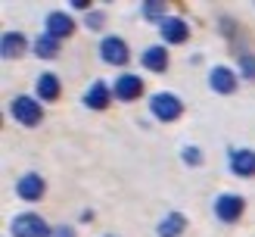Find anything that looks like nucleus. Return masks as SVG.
<instances>
[{
    "label": "nucleus",
    "mask_w": 255,
    "mask_h": 237,
    "mask_svg": "<svg viewBox=\"0 0 255 237\" xmlns=\"http://www.w3.org/2000/svg\"><path fill=\"white\" fill-rule=\"evenodd\" d=\"M100 53H103V59L112 62V66H122V62H128V44L122 37H106V41L100 44Z\"/></svg>",
    "instance_id": "nucleus-5"
},
{
    "label": "nucleus",
    "mask_w": 255,
    "mask_h": 237,
    "mask_svg": "<svg viewBox=\"0 0 255 237\" xmlns=\"http://www.w3.org/2000/svg\"><path fill=\"white\" fill-rule=\"evenodd\" d=\"M100 22H103V16H100V12H91V16H87V25H91V28H97Z\"/></svg>",
    "instance_id": "nucleus-22"
},
{
    "label": "nucleus",
    "mask_w": 255,
    "mask_h": 237,
    "mask_svg": "<svg viewBox=\"0 0 255 237\" xmlns=\"http://www.w3.org/2000/svg\"><path fill=\"white\" fill-rule=\"evenodd\" d=\"M50 237H75V231L69 228V225H59V228H56L53 234H50Z\"/></svg>",
    "instance_id": "nucleus-21"
},
{
    "label": "nucleus",
    "mask_w": 255,
    "mask_h": 237,
    "mask_svg": "<svg viewBox=\"0 0 255 237\" xmlns=\"http://www.w3.org/2000/svg\"><path fill=\"white\" fill-rule=\"evenodd\" d=\"M34 50H37V56L50 59V56L59 53V41H56L53 34H44V37H37V41H34Z\"/></svg>",
    "instance_id": "nucleus-17"
},
{
    "label": "nucleus",
    "mask_w": 255,
    "mask_h": 237,
    "mask_svg": "<svg viewBox=\"0 0 255 237\" xmlns=\"http://www.w3.org/2000/svg\"><path fill=\"white\" fill-rule=\"evenodd\" d=\"M143 66L152 69V72H162L165 66H168V53H165V47H149L143 53Z\"/></svg>",
    "instance_id": "nucleus-16"
},
{
    "label": "nucleus",
    "mask_w": 255,
    "mask_h": 237,
    "mask_svg": "<svg viewBox=\"0 0 255 237\" xmlns=\"http://www.w3.org/2000/svg\"><path fill=\"white\" fill-rule=\"evenodd\" d=\"M12 237H50V228L44 225L41 216H31V212H22V216L12 219Z\"/></svg>",
    "instance_id": "nucleus-1"
},
{
    "label": "nucleus",
    "mask_w": 255,
    "mask_h": 237,
    "mask_svg": "<svg viewBox=\"0 0 255 237\" xmlns=\"http://www.w3.org/2000/svg\"><path fill=\"white\" fill-rule=\"evenodd\" d=\"M240 66H243V75H246V78H255V56L243 53V59H240Z\"/></svg>",
    "instance_id": "nucleus-19"
},
{
    "label": "nucleus",
    "mask_w": 255,
    "mask_h": 237,
    "mask_svg": "<svg viewBox=\"0 0 255 237\" xmlns=\"http://www.w3.org/2000/svg\"><path fill=\"white\" fill-rule=\"evenodd\" d=\"M159 31H162V37L168 44H181V41H187V34H190V28H187L184 19H165Z\"/></svg>",
    "instance_id": "nucleus-9"
},
{
    "label": "nucleus",
    "mask_w": 255,
    "mask_h": 237,
    "mask_svg": "<svg viewBox=\"0 0 255 237\" xmlns=\"http://www.w3.org/2000/svg\"><path fill=\"white\" fill-rule=\"evenodd\" d=\"M37 97H41V100H56V97H59V81H56V75L44 72L41 78H37Z\"/></svg>",
    "instance_id": "nucleus-15"
},
{
    "label": "nucleus",
    "mask_w": 255,
    "mask_h": 237,
    "mask_svg": "<svg viewBox=\"0 0 255 237\" xmlns=\"http://www.w3.org/2000/svg\"><path fill=\"white\" fill-rule=\"evenodd\" d=\"M16 191L22 200H37L44 194V181H41V175H25V178L16 184Z\"/></svg>",
    "instance_id": "nucleus-12"
},
{
    "label": "nucleus",
    "mask_w": 255,
    "mask_h": 237,
    "mask_svg": "<svg viewBox=\"0 0 255 237\" xmlns=\"http://www.w3.org/2000/svg\"><path fill=\"white\" fill-rule=\"evenodd\" d=\"M184 159L190 162V166H196V162H199V150H196V147H187V150H184Z\"/></svg>",
    "instance_id": "nucleus-20"
},
{
    "label": "nucleus",
    "mask_w": 255,
    "mask_h": 237,
    "mask_svg": "<svg viewBox=\"0 0 255 237\" xmlns=\"http://www.w3.org/2000/svg\"><path fill=\"white\" fill-rule=\"evenodd\" d=\"M149 109H152V116L162 119V122H174L177 116H181V100H177L174 94H156L149 100Z\"/></svg>",
    "instance_id": "nucleus-3"
},
{
    "label": "nucleus",
    "mask_w": 255,
    "mask_h": 237,
    "mask_svg": "<svg viewBox=\"0 0 255 237\" xmlns=\"http://www.w3.org/2000/svg\"><path fill=\"white\" fill-rule=\"evenodd\" d=\"M209 84H212L218 94H231L234 87H237V78H234V72H231V69L215 66V69H212V75H209Z\"/></svg>",
    "instance_id": "nucleus-10"
},
{
    "label": "nucleus",
    "mask_w": 255,
    "mask_h": 237,
    "mask_svg": "<svg viewBox=\"0 0 255 237\" xmlns=\"http://www.w3.org/2000/svg\"><path fill=\"white\" fill-rule=\"evenodd\" d=\"M72 28H75V22L66 16V12H50V16H47V34H53L56 41H59V37H69Z\"/></svg>",
    "instance_id": "nucleus-8"
},
{
    "label": "nucleus",
    "mask_w": 255,
    "mask_h": 237,
    "mask_svg": "<svg viewBox=\"0 0 255 237\" xmlns=\"http://www.w3.org/2000/svg\"><path fill=\"white\" fill-rule=\"evenodd\" d=\"M143 16H146V19H162V16H165V3L149 0V3H143ZM162 22H165V19H162Z\"/></svg>",
    "instance_id": "nucleus-18"
},
{
    "label": "nucleus",
    "mask_w": 255,
    "mask_h": 237,
    "mask_svg": "<svg viewBox=\"0 0 255 237\" xmlns=\"http://www.w3.org/2000/svg\"><path fill=\"white\" fill-rule=\"evenodd\" d=\"M231 169H234V175H240V178L255 175V153L252 150H237L231 156Z\"/></svg>",
    "instance_id": "nucleus-7"
},
{
    "label": "nucleus",
    "mask_w": 255,
    "mask_h": 237,
    "mask_svg": "<svg viewBox=\"0 0 255 237\" xmlns=\"http://www.w3.org/2000/svg\"><path fill=\"white\" fill-rule=\"evenodd\" d=\"M215 212H218L221 222H237L240 212H243V197H237V194H224V197H218Z\"/></svg>",
    "instance_id": "nucleus-4"
},
{
    "label": "nucleus",
    "mask_w": 255,
    "mask_h": 237,
    "mask_svg": "<svg viewBox=\"0 0 255 237\" xmlns=\"http://www.w3.org/2000/svg\"><path fill=\"white\" fill-rule=\"evenodd\" d=\"M9 109H12V119L22 122V125H28V128H34V125L41 122V116H44V112H41V103H34L31 97H16Z\"/></svg>",
    "instance_id": "nucleus-2"
},
{
    "label": "nucleus",
    "mask_w": 255,
    "mask_h": 237,
    "mask_svg": "<svg viewBox=\"0 0 255 237\" xmlns=\"http://www.w3.org/2000/svg\"><path fill=\"white\" fill-rule=\"evenodd\" d=\"M25 47H28V41H25V34H19V31H6L3 41H0V50H3V56H9V59L22 56Z\"/></svg>",
    "instance_id": "nucleus-11"
},
{
    "label": "nucleus",
    "mask_w": 255,
    "mask_h": 237,
    "mask_svg": "<svg viewBox=\"0 0 255 237\" xmlns=\"http://www.w3.org/2000/svg\"><path fill=\"white\" fill-rule=\"evenodd\" d=\"M184 225H187V219L181 216V212H171V216H165L159 222V237H177L184 231Z\"/></svg>",
    "instance_id": "nucleus-14"
},
{
    "label": "nucleus",
    "mask_w": 255,
    "mask_h": 237,
    "mask_svg": "<svg viewBox=\"0 0 255 237\" xmlns=\"http://www.w3.org/2000/svg\"><path fill=\"white\" fill-rule=\"evenodd\" d=\"M140 91H143V81H140L137 75H119V81H116V97L119 100H134V97H140Z\"/></svg>",
    "instance_id": "nucleus-6"
},
{
    "label": "nucleus",
    "mask_w": 255,
    "mask_h": 237,
    "mask_svg": "<svg viewBox=\"0 0 255 237\" xmlns=\"http://www.w3.org/2000/svg\"><path fill=\"white\" fill-rule=\"evenodd\" d=\"M84 103L91 106V109H103V106L109 103V87H106V81L91 84V91L84 94Z\"/></svg>",
    "instance_id": "nucleus-13"
}]
</instances>
